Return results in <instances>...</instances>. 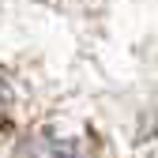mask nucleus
<instances>
[{
    "instance_id": "3",
    "label": "nucleus",
    "mask_w": 158,
    "mask_h": 158,
    "mask_svg": "<svg viewBox=\"0 0 158 158\" xmlns=\"http://www.w3.org/2000/svg\"><path fill=\"white\" fill-rule=\"evenodd\" d=\"M11 109H15V87H11V75L0 68V124L11 117Z\"/></svg>"
},
{
    "instance_id": "1",
    "label": "nucleus",
    "mask_w": 158,
    "mask_h": 158,
    "mask_svg": "<svg viewBox=\"0 0 158 158\" xmlns=\"http://www.w3.org/2000/svg\"><path fill=\"white\" fill-rule=\"evenodd\" d=\"M19 158H94V147L87 139H68L56 132H34Z\"/></svg>"
},
{
    "instance_id": "2",
    "label": "nucleus",
    "mask_w": 158,
    "mask_h": 158,
    "mask_svg": "<svg viewBox=\"0 0 158 158\" xmlns=\"http://www.w3.org/2000/svg\"><path fill=\"white\" fill-rule=\"evenodd\" d=\"M135 147H139V158H158V102L143 113L139 135H135Z\"/></svg>"
}]
</instances>
